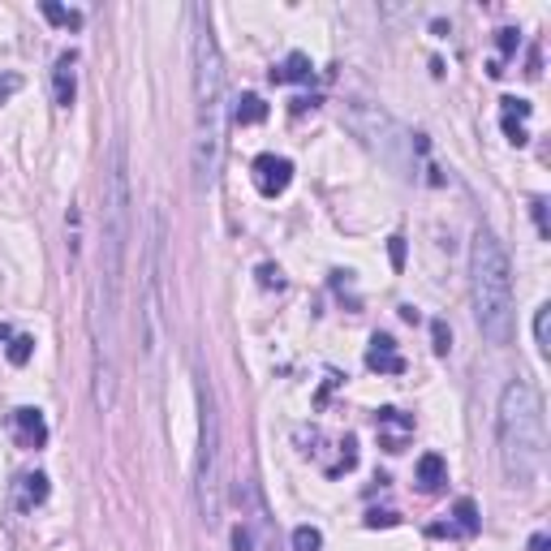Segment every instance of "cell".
<instances>
[{"label": "cell", "mask_w": 551, "mask_h": 551, "mask_svg": "<svg viewBox=\"0 0 551 551\" xmlns=\"http://www.w3.org/2000/svg\"><path fill=\"white\" fill-rule=\"evenodd\" d=\"M314 78V65H310V56H302V52H293L285 65L271 69V82H310Z\"/></svg>", "instance_id": "cell-15"}, {"label": "cell", "mask_w": 551, "mask_h": 551, "mask_svg": "<svg viewBox=\"0 0 551 551\" xmlns=\"http://www.w3.org/2000/svg\"><path fill=\"white\" fill-rule=\"evenodd\" d=\"M448 349H452V336H448L443 323H435V353H448Z\"/></svg>", "instance_id": "cell-25"}, {"label": "cell", "mask_w": 551, "mask_h": 551, "mask_svg": "<svg viewBox=\"0 0 551 551\" xmlns=\"http://www.w3.org/2000/svg\"><path fill=\"white\" fill-rule=\"evenodd\" d=\"M366 526L375 529V526H397V512H371L366 517Z\"/></svg>", "instance_id": "cell-26"}, {"label": "cell", "mask_w": 551, "mask_h": 551, "mask_svg": "<svg viewBox=\"0 0 551 551\" xmlns=\"http://www.w3.org/2000/svg\"><path fill=\"white\" fill-rule=\"evenodd\" d=\"M78 52H61L56 69H52V99L56 108H73V95H78Z\"/></svg>", "instance_id": "cell-9"}, {"label": "cell", "mask_w": 551, "mask_h": 551, "mask_svg": "<svg viewBox=\"0 0 551 551\" xmlns=\"http://www.w3.org/2000/svg\"><path fill=\"white\" fill-rule=\"evenodd\" d=\"M366 366H371V371H379V375H405V357H400L397 340H392V336H371Z\"/></svg>", "instance_id": "cell-11"}, {"label": "cell", "mask_w": 551, "mask_h": 551, "mask_svg": "<svg viewBox=\"0 0 551 551\" xmlns=\"http://www.w3.org/2000/svg\"><path fill=\"white\" fill-rule=\"evenodd\" d=\"M194 22V133H190V164L194 190L207 194L220 185L224 173V125H228V87H224V56L211 35V18L202 4H190Z\"/></svg>", "instance_id": "cell-2"}, {"label": "cell", "mask_w": 551, "mask_h": 551, "mask_svg": "<svg viewBox=\"0 0 551 551\" xmlns=\"http://www.w3.org/2000/svg\"><path fill=\"white\" fill-rule=\"evenodd\" d=\"M293 551H323V534L314 526H297L293 529Z\"/></svg>", "instance_id": "cell-18"}, {"label": "cell", "mask_w": 551, "mask_h": 551, "mask_svg": "<svg viewBox=\"0 0 551 551\" xmlns=\"http://www.w3.org/2000/svg\"><path fill=\"white\" fill-rule=\"evenodd\" d=\"M529 112H534V108H529L526 99H512V95H504V99H500V125H504L508 142H517V147H526V142H529V133H526Z\"/></svg>", "instance_id": "cell-12"}, {"label": "cell", "mask_w": 551, "mask_h": 551, "mask_svg": "<svg viewBox=\"0 0 551 551\" xmlns=\"http://www.w3.org/2000/svg\"><path fill=\"white\" fill-rule=\"evenodd\" d=\"M547 314L551 306H538V314H534V345H538V353H547Z\"/></svg>", "instance_id": "cell-21"}, {"label": "cell", "mask_w": 551, "mask_h": 551, "mask_svg": "<svg viewBox=\"0 0 551 551\" xmlns=\"http://www.w3.org/2000/svg\"><path fill=\"white\" fill-rule=\"evenodd\" d=\"M259 276H263V285H285V280H280V271H271V267H263V271H259Z\"/></svg>", "instance_id": "cell-29"}, {"label": "cell", "mask_w": 551, "mask_h": 551, "mask_svg": "<svg viewBox=\"0 0 551 551\" xmlns=\"http://www.w3.org/2000/svg\"><path fill=\"white\" fill-rule=\"evenodd\" d=\"M39 9H44V18H47V22H56V26H69V30H78V26H82V13H78V9L52 4V0H44Z\"/></svg>", "instance_id": "cell-17"}, {"label": "cell", "mask_w": 551, "mask_h": 551, "mask_svg": "<svg viewBox=\"0 0 551 551\" xmlns=\"http://www.w3.org/2000/svg\"><path fill=\"white\" fill-rule=\"evenodd\" d=\"M233 121H237V125H259V121H267L263 95H242L237 108H233Z\"/></svg>", "instance_id": "cell-16"}, {"label": "cell", "mask_w": 551, "mask_h": 551, "mask_svg": "<svg viewBox=\"0 0 551 551\" xmlns=\"http://www.w3.org/2000/svg\"><path fill=\"white\" fill-rule=\"evenodd\" d=\"M30 353H35V340H30V336H13V345H9V362H13V366H26V362H30Z\"/></svg>", "instance_id": "cell-20"}, {"label": "cell", "mask_w": 551, "mask_h": 551, "mask_svg": "<svg viewBox=\"0 0 551 551\" xmlns=\"http://www.w3.org/2000/svg\"><path fill=\"white\" fill-rule=\"evenodd\" d=\"M529 211H534V224H538V237H551V228H547V199H529Z\"/></svg>", "instance_id": "cell-22"}, {"label": "cell", "mask_w": 551, "mask_h": 551, "mask_svg": "<svg viewBox=\"0 0 551 551\" xmlns=\"http://www.w3.org/2000/svg\"><path fill=\"white\" fill-rule=\"evenodd\" d=\"M233 551H250V526H233Z\"/></svg>", "instance_id": "cell-24"}, {"label": "cell", "mask_w": 551, "mask_h": 551, "mask_svg": "<svg viewBox=\"0 0 551 551\" xmlns=\"http://www.w3.org/2000/svg\"><path fill=\"white\" fill-rule=\"evenodd\" d=\"M194 400H199V452H194V495H199V517L207 529L220 526V409L211 379L194 366Z\"/></svg>", "instance_id": "cell-5"}, {"label": "cell", "mask_w": 551, "mask_h": 551, "mask_svg": "<svg viewBox=\"0 0 551 551\" xmlns=\"http://www.w3.org/2000/svg\"><path fill=\"white\" fill-rule=\"evenodd\" d=\"M250 176H254V190H259L263 199H276V194H285L288 181H293V164H288L285 155L263 151V155H254Z\"/></svg>", "instance_id": "cell-7"}, {"label": "cell", "mask_w": 551, "mask_h": 551, "mask_svg": "<svg viewBox=\"0 0 551 551\" xmlns=\"http://www.w3.org/2000/svg\"><path fill=\"white\" fill-rule=\"evenodd\" d=\"M495 448L500 469L512 486H529L547 461V414L529 379H508L495 409Z\"/></svg>", "instance_id": "cell-3"}, {"label": "cell", "mask_w": 551, "mask_h": 551, "mask_svg": "<svg viewBox=\"0 0 551 551\" xmlns=\"http://www.w3.org/2000/svg\"><path fill=\"white\" fill-rule=\"evenodd\" d=\"M125 254H130V159H125V142H112L108 173H104L99 280H95V310H90L99 409H112L116 400V319H121V288H125Z\"/></svg>", "instance_id": "cell-1"}, {"label": "cell", "mask_w": 551, "mask_h": 551, "mask_svg": "<svg viewBox=\"0 0 551 551\" xmlns=\"http://www.w3.org/2000/svg\"><path fill=\"white\" fill-rule=\"evenodd\" d=\"M405 263V237H392V267Z\"/></svg>", "instance_id": "cell-28"}, {"label": "cell", "mask_w": 551, "mask_h": 551, "mask_svg": "<svg viewBox=\"0 0 551 551\" xmlns=\"http://www.w3.org/2000/svg\"><path fill=\"white\" fill-rule=\"evenodd\" d=\"M375 431H379V443H383L388 452H400L405 440L414 435V418H409V414H400V409H379Z\"/></svg>", "instance_id": "cell-8"}, {"label": "cell", "mask_w": 551, "mask_h": 551, "mask_svg": "<svg viewBox=\"0 0 551 551\" xmlns=\"http://www.w3.org/2000/svg\"><path fill=\"white\" fill-rule=\"evenodd\" d=\"M47 491H52V486H47V474H39V469H35V474H22V478L13 483V508H18V512H35V508L47 500Z\"/></svg>", "instance_id": "cell-13"}, {"label": "cell", "mask_w": 551, "mask_h": 551, "mask_svg": "<svg viewBox=\"0 0 551 551\" xmlns=\"http://www.w3.org/2000/svg\"><path fill=\"white\" fill-rule=\"evenodd\" d=\"M551 543H547V534H534V538H529V551H547Z\"/></svg>", "instance_id": "cell-30"}, {"label": "cell", "mask_w": 551, "mask_h": 551, "mask_svg": "<svg viewBox=\"0 0 551 551\" xmlns=\"http://www.w3.org/2000/svg\"><path fill=\"white\" fill-rule=\"evenodd\" d=\"M18 90H22V78H18V73H0V104L13 99Z\"/></svg>", "instance_id": "cell-23"}, {"label": "cell", "mask_w": 551, "mask_h": 551, "mask_svg": "<svg viewBox=\"0 0 551 551\" xmlns=\"http://www.w3.org/2000/svg\"><path fill=\"white\" fill-rule=\"evenodd\" d=\"M448 483V461L440 452H422L418 457V486L422 491H440Z\"/></svg>", "instance_id": "cell-14"}, {"label": "cell", "mask_w": 551, "mask_h": 551, "mask_svg": "<svg viewBox=\"0 0 551 551\" xmlns=\"http://www.w3.org/2000/svg\"><path fill=\"white\" fill-rule=\"evenodd\" d=\"M469 297H474L478 331L491 345H508L517 331V293H512V263L491 228H478L469 245Z\"/></svg>", "instance_id": "cell-4"}, {"label": "cell", "mask_w": 551, "mask_h": 551, "mask_svg": "<svg viewBox=\"0 0 551 551\" xmlns=\"http://www.w3.org/2000/svg\"><path fill=\"white\" fill-rule=\"evenodd\" d=\"M13 440L22 443V448H44L47 443V422H44V409H13Z\"/></svg>", "instance_id": "cell-10"}, {"label": "cell", "mask_w": 551, "mask_h": 551, "mask_svg": "<svg viewBox=\"0 0 551 551\" xmlns=\"http://www.w3.org/2000/svg\"><path fill=\"white\" fill-rule=\"evenodd\" d=\"M517 44H521L517 30H500V52H517Z\"/></svg>", "instance_id": "cell-27"}, {"label": "cell", "mask_w": 551, "mask_h": 551, "mask_svg": "<svg viewBox=\"0 0 551 551\" xmlns=\"http://www.w3.org/2000/svg\"><path fill=\"white\" fill-rule=\"evenodd\" d=\"M164 211H151V242H147V267H142V349L147 357H155L159 349V285H164Z\"/></svg>", "instance_id": "cell-6"}, {"label": "cell", "mask_w": 551, "mask_h": 551, "mask_svg": "<svg viewBox=\"0 0 551 551\" xmlns=\"http://www.w3.org/2000/svg\"><path fill=\"white\" fill-rule=\"evenodd\" d=\"M452 512H457V529H461V534H474V529H478V508H474V500H457Z\"/></svg>", "instance_id": "cell-19"}]
</instances>
